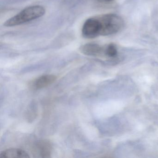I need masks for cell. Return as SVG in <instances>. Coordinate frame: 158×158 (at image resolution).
I'll return each instance as SVG.
<instances>
[{
    "label": "cell",
    "mask_w": 158,
    "mask_h": 158,
    "mask_svg": "<svg viewBox=\"0 0 158 158\" xmlns=\"http://www.w3.org/2000/svg\"><path fill=\"white\" fill-rule=\"evenodd\" d=\"M114 0H98V1L102 3H109V2H112Z\"/></svg>",
    "instance_id": "9c48e42d"
},
{
    "label": "cell",
    "mask_w": 158,
    "mask_h": 158,
    "mask_svg": "<svg viewBox=\"0 0 158 158\" xmlns=\"http://www.w3.org/2000/svg\"><path fill=\"white\" fill-rule=\"evenodd\" d=\"M39 152L40 155H42V157H49V155H50L51 147L50 144L48 142L46 141H41L38 145Z\"/></svg>",
    "instance_id": "52a82bcc"
},
{
    "label": "cell",
    "mask_w": 158,
    "mask_h": 158,
    "mask_svg": "<svg viewBox=\"0 0 158 158\" xmlns=\"http://www.w3.org/2000/svg\"><path fill=\"white\" fill-rule=\"evenodd\" d=\"M118 51L117 47L114 44L111 43L103 47V54L109 58H114L117 56Z\"/></svg>",
    "instance_id": "ba28073f"
},
{
    "label": "cell",
    "mask_w": 158,
    "mask_h": 158,
    "mask_svg": "<svg viewBox=\"0 0 158 158\" xmlns=\"http://www.w3.org/2000/svg\"><path fill=\"white\" fill-rule=\"evenodd\" d=\"M79 50L81 53L90 56H100L103 54V47L94 43H89L81 46Z\"/></svg>",
    "instance_id": "277c9868"
},
{
    "label": "cell",
    "mask_w": 158,
    "mask_h": 158,
    "mask_svg": "<svg viewBox=\"0 0 158 158\" xmlns=\"http://www.w3.org/2000/svg\"><path fill=\"white\" fill-rule=\"evenodd\" d=\"M30 156L24 150L17 148L5 150L0 153V158H29Z\"/></svg>",
    "instance_id": "5b68a950"
},
{
    "label": "cell",
    "mask_w": 158,
    "mask_h": 158,
    "mask_svg": "<svg viewBox=\"0 0 158 158\" xmlns=\"http://www.w3.org/2000/svg\"><path fill=\"white\" fill-rule=\"evenodd\" d=\"M99 24L100 35L108 36L118 33L123 28L124 21L117 15L108 14L97 16Z\"/></svg>",
    "instance_id": "7a4b0ae2"
},
{
    "label": "cell",
    "mask_w": 158,
    "mask_h": 158,
    "mask_svg": "<svg viewBox=\"0 0 158 158\" xmlns=\"http://www.w3.org/2000/svg\"><path fill=\"white\" fill-rule=\"evenodd\" d=\"M85 38L92 39L100 36L99 25L97 16L89 18L85 22L82 30Z\"/></svg>",
    "instance_id": "3957f363"
},
{
    "label": "cell",
    "mask_w": 158,
    "mask_h": 158,
    "mask_svg": "<svg viewBox=\"0 0 158 158\" xmlns=\"http://www.w3.org/2000/svg\"><path fill=\"white\" fill-rule=\"evenodd\" d=\"M46 10L43 6L35 5L27 7L4 23L7 27L17 26L38 19L45 15Z\"/></svg>",
    "instance_id": "6da1fadb"
},
{
    "label": "cell",
    "mask_w": 158,
    "mask_h": 158,
    "mask_svg": "<svg viewBox=\"0 0 158 158\" xmlns=\"http://www.w3.org/2000/svg\"><path fill=\"white\" fill-rule=\"evenodd\" d=\"M56 77L53 75H45L38 78L34 83V87L36 89L44 88L56 81Z\"/></svg>",
    "instance_id": "8992f818"
}]
</instances>
